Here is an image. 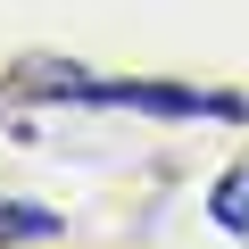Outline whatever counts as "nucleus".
I'll return each instance as SVG.
<instances>
[{
    "mask_svg": "<svg viewBox=\"0 0 249 249\" xmlns=\"http://www.w3.org/2000/svg\"><path fill=\"white\" fill-rule=\"evenodd\" d=\"M91 108H142V116H241L232 91H183V83H42Z\"/></svg>",
    "mask_w": 249,
    "mask_h": 249,
    "instance_id": "f257e3e1",
    "label": "nucleus"
},
{
    "mask_svg": "<svg viewBox=\"0 0 249 249\" xmlns=\"http://www.w3.org/2000/svg\"><path fill=\"white\" fill-rule=\"evenodd\" d=\"M208 216H216V224H224V232H249V166H241V175H224V183H216V199H208Z\"/></svg>",
    "mask_w": 249,
    "mask_h": 249,
    "instance_id": "f03ea898",
    "label": "nucleus"
},
{
    "mask_svg": "<svg viewBox=\"0 0 249 249\" xmlns=\"http://www.w3.org/2000/svg\"><path fill=\"white\" fill-rule=\"evenodd\" d=\"M42 232H58V216H50V208H25V199H0V241H42Z\"/></svg>",
    "mask_w": 249,
    "mask_h": 249,
    "instance_id": "7ed1b4c3",
    "label": "nucleus"
}]
</instances>
